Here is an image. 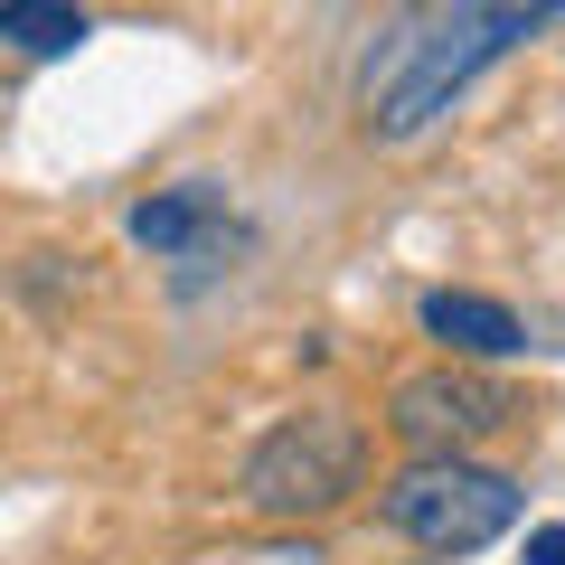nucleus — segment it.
<instances>
[{
	"instance_id": "7",
	"label": "nucleus",
	"mask_w": 565,
	"mask_h": 565,
	"mask_svg": "<svg viewBox=\"0 0 565 565\" xmlns=\"http://www.w3.org/2000/svg\"><path fill=\"white\" fill-rule=\"evenodd\" d=\"M0 39L20 57H66L85 47V10H57V0H0Z\"/></svg>"
},
{
	"instance_id": "6",
	"label": "nucleus",
	"mask_w": 565,
	"mask_h": 565,
	"mask_svg": "<svg viewBox=\"0 0 565 565\" xmlns=\"http://www.w3.org/2000/svg\"><path fill=\"white\" fill-rule=\"evenodd\" d=\"M217 236H236L226 226V207H217V189H161V199H141L132 207V245H151V255H207Z\"/></svg>"
},
{
	"instance_id": "5",
	"label": "nucleus",
	"mask_w": 565,
	"mask_h": 565,
	"mask_svg": "<svg viewBox=\"0 0 565 565\" xmlns=\"http://www.w3.org/2000/svg\"><path fill=\"white\" fill-rule=\"evenodd\" d=\"M415 321L434 330V340H444L452 359H509V349L527 340V330H519V311H509V302H490V292H424V302H415Z\"/></svg>"
},
{
	"instance_id": "1",
	"label": "nucleus",
	"mask_w": 565,
	"mask_h": 565,
	"mask_svg": "<svg viewBox=\"0 0 565 565\" xmlns=\"http://www.w3.org/2000/svg\"><path fill=\"white\" fill-rule=\"evenodd\" d=\"M546 20H556V10H471V0L462 10H415V20H396L359 66L367 141H415L490 57H509L519 39H537Z\"/></svg>"
},
{
	"instance_id": "8",
	"label": "nucleus",
	"mask_w": 565,
	"mask_h": 565,
	"mask_svg": "<svg viewBox=\"0 0 565 565\" xmlns=\"http://www.w3.org/2000/svg\"><path fill=\"white\" fill-rule=\"evenodd\" d=\"M519 565H565V519L556 527H537V537H527V556Z\"/></svg>"
},
{
	"instance_id": "2",
	"label": "nucleus",
	"mask_w": 565,
	"mask_h": 565,
	"mask_svg": "<svg viewBox=\"0 0 565 565\" xmlns=\"http://www.w3.org/2000/svg\"><path fill=\"white\" fill-rule=\"evenodd\" d=\"M359 481H367V424L349 405L282 415L245 452V509H264V519H330Z\"/></svg>"
},
{
	"instance_id": "3",
	"label": "nucleus",
	"mask_w": 565,
	"mask_h": 565,
	"mask_svg": "<svg viewBox=\"0 0 565 565\" xmlns=\"http://www.w3.org/2000/svg\"><path fill=\"white\" fill-rule=\"evenodd\" d=\"M386 527L396 537H415L424 556H471V546H490L509 519H519V481L490 462H462V452H444V462H405L396 481H386Z\"/></svg>"
},
{
	"instance_id": "4",
	"label": "nucleus",
	"mask_w": 565,
	"mask_h": 565,
	"mask_svg": "<svg viewBox=\"0 0 565 565\" xmlns=\"http://www.w3.org/2000/svg\"><path fill=\"white\" fill-rule=\"evenodd\" d=\"M519 415H527V396L509 377H490V367H424V377H405L386 396V424L415 444V462H444V452L481 444V434H500Z\"/></svg>"
}]
</instances>
